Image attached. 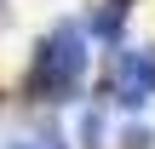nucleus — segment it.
<instances>
[{"instance_id":"f257e3e1","label":"nucleus","mask_w":155,"mask_h":149,"mask_svg":"<svg viewBox=\"0 0 155 149\" xmlns=\"http://www.w3.org/2000/svg\"><path fill=\"white\" fill-rule=\"evenodd\" d=\"M86 75H92V34H86L81 17H58L40 34V46L29 57L17 92L29 103H75L81 86H86Z\"/></svg>"},{"instance_id":"f03ea898","label":"nucleus","mask_w":155,"mask_h":149,"mask_svg":"<svg viewBox=\"0 0 155 149\" xmlns=\"http://www.w3.org/2000/svg\"><path fill=\"white\" fill-rule=\"evenodd\" d=\"M81 23H86L92 46H121V40H127V6H115V0H98Z\"/></svg>"},{"instance_id":"7ed1b4c3","label":"nucleus","mask_w":155,"mask_h":149,"mask_svg":"<svg viewBox=\"0 0 155 149\" xmlns=\"http://www.w3.org/2000/svg\"><path fill=\"white\" fill-rule=\"evenodd\" d=\"M121 149H155V126H144V121L121 126Z\"/></svg>"},{"instance_id":"20e7f679","label":"nucleus","mask_w":155,"mask_h":149,"mask_svg":"<svg viewBox=\"0 0 155 149\" xmlns=\"http://www.w3.org/2000/svg\"><path fill=\"white\" fill-rule=\"evenodd\" d=\"M98 132H104V109H86V121H81V138H86V149H98Z\"/></svg>"},{"instance_id":"39448f33","label":"nucleus","mask_w":155,"mask_h":149,"mask_svg":"<svg viewBox=\"0 0 155 149\" xmlns=\"http://www.w3.org/2000/svg\"><path fill=\"white\" fill-rule=\"evenodd\" d=\"M6 149H40V138H12Z\"/></svg>"},{"instance_id":"423d86ee","label":"nucleus","mask_w":155,"mask_h":149,"mask_svg":"<svg viewBox=\"0 0 155 149\" xmlns=\"http://www.w3.org/2000/svg\"><path fill=\"white\" fill-rule=\"evenodd\" d=\"M115 6H127V11H132V0H115Z\"/></svg>"}]
</instances>
